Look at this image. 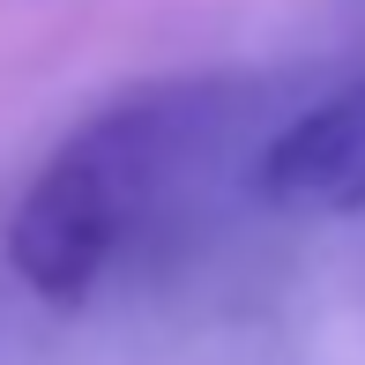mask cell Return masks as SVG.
I'll use <instances>...</instances> for the list:
<instances>
[{
  "instance_id": "obj_1",
  "label": "cell",
  "mask_w": 365,
  "mask_h": 365,
  "mask_svg": "<svg viewBox=\"0 0 365 365\" xmlns=\"http://www.w3.org/2000/svg\"><path fill=\"white\" fill-rule=\"evenodd\" d=\"M217 120V90L209 82H172V90H142L90 120L82 135L30 179L23 209L8 224V261L45 306H82L97 276L112 269L120 239L135 231L149 194L187 164L202 127Z\"/></svg>"
},
{
  "instance_id": "obj_2",
  "label": "cell",
  "mask_w": 365,
  "mask_h": 365,
  "mask_svg": "<svg viewBox=\"0 0 365 365\" xmlns=\"http://www.w3.org/2000/svg\"><path fill=\"white\" fill-rule=\"evenodd\" d=\"M254 194L269 209H298V217H358L365 209V82L321 97L261 149Z\"/></svg>"
}]
</instances>
